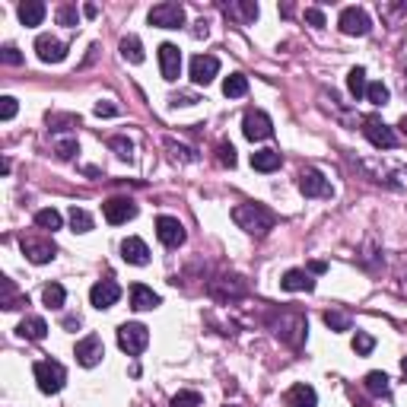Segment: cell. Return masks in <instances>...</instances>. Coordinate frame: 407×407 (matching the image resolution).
I'll use <instances>...</instances> for the list:
<instances>
[{
	"label": "cell",
	"mask_w": 407,
	"mask_h": 407,
	"mask_svg": "<svg viewBox=\"0 0 407 407\" xmlns=\"http://www.w3.org/2000/svg\"><path fill=\"white\" fill-rule=\"evenodd\" d=\"M283 404H287V407H315L318 404V395H315V388H312V385L296 382L293 388L283 395Z\"/></svg>",
	"instance_id": "obj_20"
},
{
	"label": "cell",
	"mask_w": 407,
	"mask_h": 407,
	"mask_svg": "<svg viewBox=\"0 0 407 407\" xmlns=\"http://www.w3.org/2000/svg\"><path fill=\"white\" fill-rule=\"evenodd\" d=\"M0 60H4L6 67H19L23 64V54H19L16 45H4V48H0Z\"/></svg>",
	"instance_id": "obj_40"
},
{
	"label": "cell",
	"mask_w": 407,
	"mask_h": 407,
	"mask_svg": "<svg viewBox=\"0 0 407 407\" xmlns=\"http://www.w3.org/2000/svg\"><path fill=\"white\" fill-rule=\"evenodd\" d=\"M96 115L99 118H115V115H118V105H112V102H96Z\"/></svg>",
	"instance_id": "obj_46"
},
{
	"label": "cell",
	"mask_w": 407,
	"mask_h": 407,
	"mask_svg": "<svg viewBox=\"0 0 407 407\" xmlns=\"http://www.w3.org/2000/svg\"><path fill=\"white\" fill-rule=\"evenodd\" d=\"M356 407H369V404H366V401H356Z\"/></svg>",
	"instance_id": "obj_53"
},
{
	"label": "cell",
	"mask_w": 407,
	"mask_h": 407,
	"mask_svg": "<svg viewBox=\"0 0 407 407\" xmlns=\"http://www.w3.org/2000/svg\"><path fill=\"white\" fill-rule=\"evenodd\" d=\"M147 344H150V328L140 322H125L118 328V347L125 350L127 356H137L147 350Z\"/></svg>",
	"instance_id": "obj_4"
},
{
	"label": "cell",
	"mask_w": 407,
	"mask_h": 407,
	"mask_svg": "<svg viewBox=\"0 0 407 407\" xmlns=\"http://www.w3.org/2000/svg\"><path fill=\"white\" fill-rule=\"evenodd\" d=\"M305 23H312L315 29H322V26H324V13L318 10V6H309V10H305Z\"/></svg>",
	"instance_id": "obj_45"
},
{
	"label": "cell",
	"mask_w": 407,
	"mask_h": 407,
	"mask_svg": "<svg viewBox=\"0 0 407 407\" xmlns=\"http://www.w3.org/2000/svg\"><path fill=\"white\" fill-rule=\"evenodd\" d=\"M270 328H274L277 337H283L287 344L300 347L302 337H305V331H309V324H305V318L300 315V312L283 309V312H280V322H274V318H270Z\"/></svg>",
	"instance_id": "obj_2"
},
{
	"label": "cell",
	"mask_w": 407,
	"mask_h": 407,
	"mask_svg": "<svg viewBox=\"0 0 407 407\" xmlns=\"http://www.w3.org/2000/svg\"><path fill=\"white\" fill-rule=\"evenodd\" d=\"M60 223H64V220H60V213L54 207H45V210H38V213H36V226L38 229H51V233H54V229H60Z\"/></svg>",
	"instance_id": "obj_30"
},
{
	"label": "cell",
	"mask_w": 407,
	"mask_h": 407,
	"mask_svg": "<svg viewBox=\"0 0 407 407\" xmlns=\"http://www.w3.org/2000/svg\"><path fill=\"white\" fill-rule=\"evenodd\" d=\"M388 96L391 92H388V86L385 83H369L366 86V99H369L372 105H388Z\"/></svg>",
	"instance_id": "obj_35"
},
{
	"label": "cell",
	"mask_w": 407,
	"mask_h": 407,
	"mask_svg": "<svg viewBox=\"0 0 407 407\" xmlns=\"http://www.w3.org/2000/svg\"><path fill=\"white\" fill-rule=\"evenodd\" d=\"M401 131L407 134V115H404V118H401Z\"/></svg>",
	"instance_id": "obj_52"
},
{
	"label": "cell",
	"mask_w": 407,
	"mask_h": 407,
	"mask_svg": "<svg viewBox=\"0 0 407 407\" xmlns=\"http://www.w3.org/2000/svg\"><path fill=\"white\" fill-rule=\"evenodd\" d=\"M363 134L369 137L372 147H379V150H395V144H398L395 131H391V127L385 125L379 115H366V118H363Z\"/></svg>",
	"instance_id": "obj_5"
},
{
	"label": "cell",
	"mask_w": 407,
	"mask_h": 407,
	"mask_svg": "<svg viewBox=\"0 0 407 407\" xmlns=\"http://www.w3.org/2000/svg\"><path fill=\"white\" fill-rule=\"evenodd\" d=\"M372 350H376V337L366 334V331H356V337H354V354H356V356H369Z\"/></svg>",
	"instance_id": "obj_34"
},
{
	"label": "cell",
	"mask_w": 407,
	"mask_h": 407,
	"mask_svg": "<svg viewBox=\"0 0 407 407\" xmlns=\"http://www.w3.org/2000/svg\"><path fill=\"white\" fill-rule=\"evenodd\" d=\"M32 372H36V382L45 395H58L67 382V372L58 359H38V363L32 366Z\"/></svg>",
	"instance_id": "obj_3"
},
{
	"label": "cell",
	"mask_w": 407,
	"mask_h": 407,
	"mask_svg": "<svg viewBox=\"0 0 407 407\" xmlns=\"http://www.w3.org/2000/svg\"><path fill=\"white\" fill-rule=\"evenodd\" d=\"M108 147L115 150V156H118V159H127V162L134 159V144H131L127 137H112V140H108Z\"/></svg>",
	"instance_id": "obj_36"
},
{
	"label": "cell",
	"mask_w": 407,
	"mask_h": 407,
	"mask_svg": "<svg viewBox=\"0 0 407 407\" xmlns=\"http://www.w3.org/2000/svg\"><path fill=\"white\" fill-rule=\"evenodd\" d=\"M121 58L125 60H131V64H144V45H140V38L137 36H125L121 38Z\"/></svg>",
	"instance_id": "obj_27"
},
{
	"label": "cell",
	"mask_w": 407,
	"mask_h": 407,
	"mask_svg": "<svg viewBox=\"0 0 407 407\" xmlns=\"http://www.w3.org/2000/svg\"><path fill=\"white\" fill-rule=\"evenodd\" d=\"M54 16H58L60 26H77L80 23V13H77V6H73V4L58 6V13H54Z\"/></svg>",
	"instance_id": "obj_38"
},
{
	"label": "cell",
	"mask_w": 407,
	"mask_h": 407,
	"mask_svg": "<svg viewBox=\"0 0 407 407\" xmlns=\"http://www.w3.org/2000/svg\"><path fill=\"white\" fill-rule=\"evenodd\" d=\"M283 156L277 150H258L252 153V169L255 172H274V169H280Z\"/></svg>",
	"instance_id": "obj_25"
},
{
	"label": "cell",
	"mask_w": 407,
	"mask_h": 407,
	"mask_svg": "<svg viewBox=\"0 0 407 407\" xmlns=\"http://www.w3.org/2000/svg\"><path fill=\"white\" fill-rule=\"evenodd\" d=\"M16 13H19V23L23 26H42V19L48 10H45L42 0H26V4L16 6Z\"/></svg>",
	"instance_id": "obj_22"
},
{
	"label": "cell",
	"mask_w": 407,
	"mask_h": 407,
	"mask_svg": "<svg viewBox=\"0 0 407 407\" xmlns=\"http://www.w3.org/2000/svg\"><path fill=\"white\" fill-rule=\"evenodd\" d=\"M280 287L287 290V293H312V290H315V280L309 277V270L293 268V270H287V274H283Z\"/></svg>",
	"instance_id": "obj_19"
},
{
	"label": "cell",
	"mask_w": 407,
	"mask_h": 407,
	"mask_svg": "<svg viewBox=\"0 0 407 407\" xmlns=\"http://www.w3.org/2000/svg\"><path fill=\"white\" fill-rule=\"evenodd\" d=\"M0 102H4V105H0V121H10L13 115H16V108H19L16 99H13V96H4Z\"/></svg>",
	"instance_id": "obj_44"
},
{
	"label": "cell",
	"mask_w": 407,
	"mask_h": 407,
	"mask_svg": "<svg viewBox=\"0 0 407 407\" xmlns=\"http://www.w3.org/2000/svg\"><path fill=\"white\" fill-rule=\"evenodd\" d=\"M54 153H58L60 159H70L73 153H80V147H77V140H60V144L54 147Z\"/></svg>",
	"instance_id": "obj_43"
},
{
	"label": "cell",
	"mask_w": 407,
	"mask_h": 407,
	"mask_svg": "<svg viewBox=\"0 0 407 407\" xmlns=\"http://www.w3.org/2000/svg\"><path fill=\"white\" fill-rule=\"evenodd\" d=\"M36 51H38V60H45V64H60L67 58V45L54 36H38Z\"/></svg>",
	"instance_id": "obj_17"
},
{
	"label": "cell",
	"mask_w": 407,
	"mask_h": 407,
	"mask_svg": "<svg viewBox=\"0 0 407 407\" xmlns=\"http://www.w3.org/2000/svg\"><path fill=\"white\" fill-rule=\"evenodd\" d=\"M83 13H86V16H96L99 10H96V4H86V6H83Z\"/></svg>",
	"instance_id": "obj_51"
},
{
	"label": "cell",
	"mask_w": 407,
	"mask_h": 407,
	"mask_svg": "<svg viewBox=\"0 0 407 407\" xmlns=\"http://www.w3.org/2000/svg\"><path fill=\"white\" fill-rule=\"evenodd\" d=\"M223 13H226L229 19H236L239 26H248L258 19V4H252V0H245V4H226Z\"/></svg>",
	"instance_id": "obj_23"
},
{
	"label": "cell",
	"mask_w": 407,
	"mask_h": 407,
	"mask_svg": "<svg viewBox=\"0 0 407 407\" xmlns=\"http://www.w3.org/2000/svg\"><path fill=\"white\" fill-rule=\"evenodd\" d=\"M242 134H245L248 140H268L270 134H274V121H270L268 112H261V108H248L245 118H242Z\"/></svg>",
	"instance_id": "obj_6"
},
{
	"label": "cell",
	"mask_w": 407,
	"mask_h": 407,
	"mask_svg": "<svg viewBox=\"0 0 407 407\" xmlns=\"http://www.w3.org/2000/svg\"><path fill=\"white\" fill-rule=\"evenodd\" d=\"M300 191L305 194V198H331L334 188H331V181L324 179L318 169H302L300 172Z\"/></svg>",
	"instance_id": "obj_9"
},
{
	"label": "cell",
	"mask_w": 407,
	"mask_h": 407,
	"mask_svg": "<svg viewBox=\"0 0 407 407\" xmlns=\"http://www.w3.org/2000/svg\"><path fill=\"white\" fill-rule=\"evenodd\" d=\"M216 73H220V60H216L213 54H198V58H191V80L198 86L213 83Z\"/></svg>",
	"instance_id": "obj_15"
},
{
	"label": "cell",
	"mask_w": 407,
	"mask_h": 407,
	"mask_svg": "<svg viewBox=\"0 0 407 407\" xmlns=\"http://www.w3.org/2000/svg\"><path fill=\"white\" fill-rule=\"evenodd\" d=\"M216 159H220V166L233 169V166H236V150H233V144H220V147H216Z\"/></svg>",
	"instance_id": "obj_41"
},
{
	"label": "cell",
	"mask_w": 407,
	"mask_h": 407,
	"mask_svg": "<svg viewBox=\"0 0 407 407\" xmlns=\"http://www.w3.org/2000/svg\"><path fill=\"white\" fill-rule=\"evenodd\" d=\"M150 26H156V29H179V26H185V6L156 4L150 10Z\"/></svg>",
	"instance_id": "obj_7"
},
{
	"label": "cell",
	"mask_w": 407,
	"mask_h": 407,
	"mask_svg": "<svg viewBox=\"0 0 407 407\" xmlns=\"http://www.w3.org/2000/svg\"><path fill=\"white\" fill-rule=\"evenodd\" d=\"M102 213H105V220L112 223V226H121V223L134 220L137 216V204L131 198H108L102 204Z\"/></svg>",
	"instance_id": "obj_11"
},
{
	"label": "cell",
	"mask_w": 407,
	"mask_h": 407,
	"mask_svg": "<svg viewBox=\"0 0 407 407\" xmlns=\"http://www.w3.org/2000/svg\"><path fill=\"white\" fill-rule=\"evenodd\" d=\"M337 26H341L344 36H369V29H372V23H369L363 6H344Z\"/></svg>",
	"instance_id": "obj_8"
},
{
	"label": "cell",
	"mask_w": 407,
	"mask_h": 407,
	"mask_svg": "<svg viewBox=\"0 0 407 407\" xmlns=\"http://www.w3.org/2000/svg\"><path fill=\"white\" fill-rule=\"evenodd\" d=\"M194 102H201L194 92H179V96H172V105H194Z\"/></svg>",
	"instance_id": "obj_47"
},
{
	"label": "cell",
	"mask_w": 407,
	"mask_h": 407,
	"mask_svg": "<svg viewBox=\"0 0 407 407\" xmlns=\"http://www.w3.org/2000/svg\"><path fill=\"white\" fill-rule=\"evenodd\" d=\"M233 220H236V226L239 229H245L248 236H268L270 229H274V223H277V216H274V210H268L264 204H239V207L233 210Z\"/></svg>",
	"instance_id": "obj_1"
},
{
	"label": "cell",
	"mask_w": 407,
	"mask_h": 407,
	"mask_svg": "<svg viewBox=\"0 0 407 407\" xmlns=\"http://www.w3.org/2000/svg\"><path fill=\"white\" fill-rule=\"evenodd\" d=\"M207 32H210V23H207V19H198V23H194V29H191V36L194 38H207Z\"/></svg>",
	"instance_id": "obj_48"
},
{
	"label": "cell",
	"mask_w": 407,
	"mask_h": 407,
	"mask_svg": "<svg viewBox=\"0 0 407 407\" xmlns=\"http://www.w3.org/2000/svg\"><path fill=\"white\" fill-rule=\"evenodd\" d=\"M324 324H328L331 331H350V315L341 309H328L324 312Z\"/></svg>",
	"instance_id": "obj_32"
},
{
	"label": "cell",
	"mask_w": 407,
	"mask_h": 407,
	"mask_svg": "<svg viewBox=\"0 0 407 407\" xmlns=\"http://www.w3.org/2000/svg\"><path fill=\"white\" fill-rule=\"evenodd\" d=\"M223 92H226L229 99H239L248 92V77L245 73H229L226 80H223Z\"/></svg>",
	"instance_id": "obj_28"
},
{
	"label": "cell",
	"mask_w": 407,
	"mask_h": 407,
	"mask_svg": "<svg viewBox=\"0 0 407 407\" xmlns=\"http://www.w3.org/2000/svg\"><path fill=\"white\" fill-rule=\"evenodd\" d=\"M363 385H366V391H369L372 398H391V382H388L385 372H369Z\"/></svg>",
	"instance_id": "obj_26"
},
{
	"label": "cell",
	"mask_w": 407,
	"mask_h": 407,
	"mask_svg": "<svg viewBox=\"0 0 407 407\" xmlns=\"http://www.w3.org/2000/svg\"><path fill=\"white\" fill-rule=\"evenodd\" d=\"M121 300V287L115 280H99V283H92V290H90V302L96 305V309H112L115 302Z\"/></svg>",
	"instance_id": "obj_16"
},
{
	"label": "cell",
	"mask_w": 407,
	"mask_h": 407,
	"mask_svg": "<svg viewBox=\"0 0 407 407\" xmlns=\"http://www.w3.org/2000/svg\"><path fill=\"white\" fill-rule=\"evenodd\" d=\"M159 70H162V80H169V83L179 80V73H181V51H179V45H172V42L159 45Z\"/></svg>",
	"instance_id": "obj_13"
},
{
	"label": "cell",
	"mask_w": 407,
	"mask_h": 407,
	"mask_svg": "<svg viewBox=\"0 0 407 407\" xmlns=\"http://www.w3.org/2000/svg\"><path fill=\"white\" fill-rule=\"evenodd\" d=\"M309 270H312V274H324V270H328V264H324V261H312Z\"/></svg>",
	"instance_id": "obj_49"
},
{
	"label": "cell",
	"mask_w": 407,
	"mask_h": 407,
	"mask_svg": "<svg viewBox=\"0 0 407 407\" xmlns=\"http://www.w3.org/2000/svg\"><path fill=\"white\" fill-rule=\"evenodd\" d=\"M121 258H125L127 264H137V268H144V264H150V248H147L144 239L131 236V239L121 242Z\"/></svg>",
	"instance_id": "obj_18"
},
{
	"label": "cell",
	"mask_w": 407,
	"mask_h": 407,
	"mask_svg": "<svg viewBox=\"0 0 407 407\" xmlns=\"http://www.w3.org/2000/svg\"><path fill=\"white\" fill-rule=\"evenodd\" d=\"M19 305H29V296H16L10 280H4V309H19Z\"/></svg>",
	"instance_id": "obj_37"
},
{
	"label": "cell",
	"mask_w": 407,
	"mask_h": 407,
	"mask_svg": "<svg viewBox=\"0 0 407 407\" xmlns=\"http://www.w3.org/2000/svg\"><path fill=\"white\" fill-rule=\"evenodd\" d=\"M172 407H201V395L198 391H191V388H185V391H179V395L172 398Z\"/></svg>",
	"instance_id": "obj_39"
},
{
	"label": "cell",
	"mask_w": 407,
	"mask_h": 407,
	"mask_svg": "<svg viewBox=\"0 0 407 407\" xmlns=\"http://www.w3.org/2000/svg\"><path fill=\"white\" fill-rule=\"evenodd\" d=\"M16 331H19V337H26V341H42V337L48 334V324H45V318H38V315H26Z\"/></svg>",
	"instance_id": "obj_24"
},
{
	"label": "cell",
	"mask_w": 407,
	"mask_h": 407,
	"mask_svg": "<svg viewBox=\"0 0 407 407\" xmlns=\"http://www.w3.org/2000/svg\"><path fill=\"white\" fill-rule=\"evenodd\" d=\"M77 363L80 366H86V369H92V366H99L102 363V356H105V347H102V337L99 334H86L83 341L77 344Z\"/></svg>",
	"instance_id": "obj_12"
},
{
	"label": "cell",
	"mask_w": 407,
	"mask_h": 407,
	"mask_svg": "<svg viewBox=\"0 0 407 407\" xmlns=\"http://www.w3.org/2000/svg\"><path fill=\"white\" fill-rule=\"evenodd\" d=\"M156 236H159V242L166 248H179L185 242V226L175 216H159L156 220Z\"/></svg>",
	"instance_id": "obj_14"
},
{
	"label": "cell",
	"mask_w": 407,
	"mask_h": 407,
	"mask_svg": "<svg viewBox=\"0 0 407 407\" xmlns=\"http://www.w3.org/2000/svg\"><path fill=\"white\" fill-rule=\"evenodd\" d=\"M166 147H169V150H172L175 159H185V162H194V159H198V156H194L191 150H188V147H179V144H175V140H166Z\"/></svg>",
	"instance_id": "obj_42"
},
{
	"label": "cell",
	"mask_w": 407,
	"mask_h": 407,
	"mask_svg": "<svg viewBox=\"0 0 407 407\" xmlns=\"http://www.w3.org/2000/svg\"><path fill=\"white\" fill-rule=\"evenodd\" d=\"M404 92H407V73H404Z\"/></svg>",
	"instance_id": "obj_54"
},
{
	"label": "cell",
	"mask_w": 407,
	"mask_h": 407,
	"mask_svg": "<svg viewBox=\"0 0 407 407\" xmlns=\"http://www.w3.org/2000/svg\"><path fill=\"white\" fill-rule=\"evenodd\" d=\"M19 248H23V255L29 258L32 264H48L54 255H58V248H54L51 239H36V236H23L19 239Z\"/></svg>",
	"instance_id": "obj_10"
},
{
	"label": "cell",
	"mask_w": 407,
	"mask_h": 407,
	"mask_svg": "<svg viewBox=\"0 0 407 407\" xmlns=\"http://www.w3.org/2000/svg\"><path fill=\"white\" fill-rule=\"evenodd\" d=\"M42 300H45L48 309H60L64 300H67V293H64V287H60V283H48V287L42 290Z\"/></svg>",
	"instance_id": "obj_31"
},
{
	"label": "cell",
	"mask_w": 407,
	"mask_h": 407,
	"mask_svg": "<svg viewBox=\"0 0 407 407\" xmlns=\"http://www.w3.org/2000/svg\"><path fill=\"white\" fill-rule=\"evenodd\" d=\"M70 226H73V233H90V229H92V216L86 213L83 207H70Z\"/></svg>",
	"instance_id": "obj_33"
},
{
	"label": "cell",
	"mask_w": 407,
	"mask_h": 407,
	"mask_svg": "<svg viewBox=\"0 0 407 407\" xmlns=\"http://www.w3.org/2000/svg\"><path fill=\"white\" fill-rule=\"evenodd\" d=\"M366 86H369V83H366V70H363V67H354V70L347 73V90H350V96H354V99H363V96H366Z\"/></svg>",
	"instance_id": "obj_29"
},
{
	"label": "cell",
	"mask_w": 407,
	"mask_h": 407,
	"mask_svg": "<svg viewBox=\"0 0 407 407\" xmlns=\"http://www.w3.org/2000/svg\"><path fill=\"white\" fill-rule=\"evenodd\" d=\"M159 305V296L153 293L150 287H144V283H134L131 287V309H137V312H150Z\"/></svg>",
	"instance_id": "obj_21"
},
{
	"label": "cell",
	"mask_w": 407,
	"mask_h": 407,
	"mask_svg": "<svg viewBox=\"0 0 407 407\" xmlns=\"http://www.w3.org/2000/svg\"><path fill=\"white\" fill-rule=\"evenodd\" d=\"M64 328H67V331H73V328H80V318H77V315H70V318H64Z\"/></svg>",
	"instance_id": "obj_50"
}]
</instances>
